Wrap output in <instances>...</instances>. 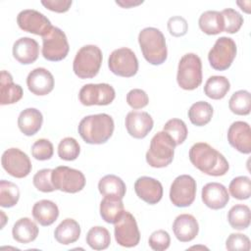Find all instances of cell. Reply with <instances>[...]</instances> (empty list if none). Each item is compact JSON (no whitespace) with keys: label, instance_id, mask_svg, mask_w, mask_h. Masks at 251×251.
Listing matches in <instances>:
<instances>
[{"label":"cell","instance_id":"cell-18","mask_svg":"<svg viewBox=\"0 0 251 251\" xmlns=\"http://www.w3.org/2000/svg\"><path fill=\"white\" fill-rule=\"evenodd\" d=\"M136 195L147 204H157L163 197L162 183L150 176H140L134 182Z\"/></svg>","mask_w":251,"mask_h":251},{"label":"cell","instance_id":"cell-16","mask_svg":"<svg viewBox=\"0 0 251 251\" xmlns=\"http://www.w3.org/2000/svg\"><path fill=\"white\" fill-rule=\"evenodd\" d=\"M228 143L238 152L250 154L251 152V129L246 122L237 121L230 125L227 130Z\"/></svg>","mask_w":251,"mask_h":251},{"label":"cell","instance_id":"cell-32","mask_svg":"<svg viewBox=\"0 0 251 251\" xmlns=\"http://www.w3.org/2000/svg\"><path fill=\"white\" fill-rule=\"evenodd\" d=\"M251 213L247 205L237 204L232 206L227 213V221L229 226L238 230L246 229L250 226Z\"/></svg>","mask_w":251,"mask_h":251},{"label":"cell","instance_id":"cell-8","mask_svg":"<svg viewBox=\"0 0 251 251\" xmlns=\"http://www.w3.org/2000/svg\"><path fill=\"white\" fill-rule=\"evenodd\" d=\"M236 44L232 38L226 36L218 38L208 54L211 67L216 71L227 70L236 56Z\"/></svg>","mask_w":251,"mask_h":251},{"label":"cell","instance_id":"cell-19","mask_svg":"<svg viewBox=\"0 0 251 251\" xmlns=\"http://www.w3.org/2000/svg\"><path fill=\"white\" fill-rule=\"evenodd\" d=\"M26 85L28 90L34 95H47L54 88L53 75L45 68H36L28 74Z\"/></svg>","mask_w":251,"mask_h":251},{"label":"cell","instance_id":"cell-2","mask_svg":"<svg viewBox=\"0 0 251 251\" xmlns=\"http://www.w3.org/2000/svg\"><path fill=\"white\" fill-rule=\"evenodd\" d=\"M114 120L108 114H95L84 117L78 124V133L88 144H103L114 132Z\"/></svg>","mask_w":251,"mask_h":251},{"label":"cell","instance_id":"cell-47","mask_svg":"<svg viewBox=\"0 0 251 251\" xmlns=\"http://www.w3.org/2000/svg\"><path fill=\"white\" fill-rule=\"evenodd\" d=\"M72 0H42L41 4L48 10L56 13H65L72 6Z\"/></svg>","mask_w":251,"mask_h":251},{"label":"cell","instance_id":"cell-1","mask_svg":"<svg viewBox=\"0 0 251 251\" xmlns=\"http://www.w3.org/2000/svg\"><path fill=\"white\" fill-rule=\"evenodd\" d=\"M189 160L195 168L208 176H221L229 169L225 156L205 142H197L191 146Z\"/></svg>","mask_w":251,"mask_h":251},{"label":"cell","instance_id":"cell-23","mask_svg":"<svg viewBox=\"0 0 251 251\" xmlns=\"http://www.w3.org/2000/svg\"><path fill=\"white\" fill-rule=\"evenodd\" d=\"M23 94L22 86L13 82L12 75L7 71H2L0 75V104L17 103L22 99Z\"/></svg>","mask_w":251,"mask_h":251},{"label":"cell","instance_id":"cell-11","mask_svg":"<svg viewBox=\"0 0 251 251\" xmlns=\"http://www.w3.org/2000/svg\"><path fill=\"white\" fill-rule=\"evenodd\" d=\"M115 238L123 247H134L139 243L140 232L135 218L127 211H124L114 226Z\"/></svg>","mask_w":251,"mask_h":251},{"label":"cell","instance_id":"cell-48","mask_svg":"<svg viewBox=\"0 0 251 251\" xmlns=\"http://www.w3.org/2000/svg\"><path fill=\"white\" fill-rule=\"evenodd\" d=\"M118 5H120L123 8H130L133 6H137L139 4H142L143 1H131V0H124V1H116Z\"/></svg>","mask_w":251,"mask_h":251},{"label":"cell","instance_id":"cell-36","mask_svg":"<svg viewBox=\"0 0 251 251\" xmlns=\"http://www.w3.org/2000/svg\"><path fill=\"white\" fill-rule=\"evenodd\" d=\"M20 199V189L15 183L2 179L0 181V205L4 208L15 206Z\"/></svg>","mask_w":251,"mask_h":251},{"label":"cell","instance_id":"cell-15","mask_svg":"<svg viewBox=\"0 0 251 251\" xmlns=\"http://www.w3.org/2000/svg\"><path fill=\"white\" fill-rule=\"evenodd\" d=\"M17 23L21 29L24 31L43 36L52 27L50 21L42 13L26 9L19 13L17 17Z\"/></svg>","mask_w":251,"mask_h":251},{"label":"cell","instance_id":"cell-3","mask_svg":"<svg viewBox=\"0 0 251 251\" xmlns=\"http://www.w3.org/2000/svg\"><path fill=\"white\" fill-rule=\"evenodd\" d=\"M138 43L145 60L151 65H161L168 57L166 39L156 27H145L138 34Z\"/></svg>","mask_w":251,"mask_h":251},{"label":"cell","instance_id":"cell-4","mask_svg":"<svg viewBox=\"0 0 251 251\" xmlns=\"http://www.w3.org/2000/svg\"><path fill=\"white\" fill-rule=\"evenodd\" d=\"M176 143L165 131L157 132L151 139L146 152V162L153 168H165L169 166L175 155Z\"/></svg>","mask_w":251,"mask_h":251},{"label":"cell","instance_id":"cell-39","mask_svg":"<svg viewBox=\"0 0 251 251\" xmlns=\"http://www.w3.org/2000/svg\"><path fill=\"white\" fill-rule=\"evenodd\" d=\"M80 153L78 142L73 137L63 138L58 145V156L65 161L75 160Z\"/></svg>","mask_w":251,"mask_h":251},{"label":"cell","instance_id":"cell-5","mask_svg":"<svg viewBox=\"0 0 251 251\" xmlns=\"http://www.w3.org/2000/svg\"><path fill=\"white\" fill-rule=\"evenodd\" d=\"M102 60V51L98 46L91 44L84 45L77 51L74 59V73L82 79L92 78L98 74Z\"/></svg>","mask_w":251,"mask_h":251},{"label":"cell","instance_id":"cell-33","mask_svg":"<svg viewBox=\"0 0 251 251\" xmlns=\"http://www.w3.org/2000/svg\"><path fill=\"white\" fill-rule=\"evenodd\" d=\"M213 116V107L206 101H198L193 103L188 110V118L196 126L207 125Z\"/></svg>","mask_w":251,"mask_h":251},{"label":"cell","instance_id":"cell-44","mask_svg":"<svg viewBox=\"0 0 251 251\" xmlns=\"http://www.w3.org/2000/svg\"><path fill=\"white\" fill-rule=\"evenodd\" d=\"M226 247L229 251H249L250 239L242 233H230L226 241Z\"/></svg>","mask_w":251,"mask_h":251},{"label":"cell","instance_id":"cell-43","mask_svg":"<svg viewBox=\"0 0 251 251\" xmlns=\"http://www.w3.org/2000/svg\"><path fill=\"white\" fill-rule=\"evenodd\" d=\"M149 246L155 251H164L169 248L171 243L170 234L164 229H158L151 233L148 240Z\"/></svg>","mask_w":251,"mask_h":251},{"label":"cell","instance_id":"cell-28","mask_svg":"<svg viewBox=\"0 0 251 251\" xmlns=\"http://www.w3.org/2000/svg\"><path fill=\"white\" fill-rule=\"evenodd\" d=\"M99 192L103 196L117 197L123 199L126 195V187L124 180L115 175H107L98 182Z\"/></svg>","mask_w":251,"mask_h":251},{"label":"cell","instance_id":"cell-35","mask_svg":"<svg viewBox=\"0 0 251 251\" xmlns=\"http://www.w3.org/2000/svg\"><path fill=\"white\" fill-rule=\"evenodd\" d=\"M86 243L94 250H104L111 243L109 230L104 226H93L86 234Z\"/></svg>","mask_w":251,"mask_h":251},{"label":"cell","instance_id":"cell-12","mask_svg":"<svg viewBox=\"0 0 251 251\" xmlns=\"http://www.w3.org/2000/svg\"><path fill=\"white\" fill-rule=\"evenodd\" d=\"M196 181L188 175H181L175 178L170 189L172 203L180 208L190 206L196 196Z\"/></svg>","mask_w":251,"mask_h":251},{"label":"cell","instance_id":"cell-45","mask_svg":"<svg viewBox=\"0 0 251 251\" xmlns=\"http://www.w3.org/2000/svg\"><path fill=\"white\" fill-rule=\"evenodd\" d=\"M126 102L132 109L137 110L147 106L149 102V98L147 93L144 90L139 88H134L127 92Z\"/></svg>","mask_w":251,"mask_h":251},{"label":"cell","instance_id":"cell-20","mask_svg":"<svg viewBox=\"0 0 251 251\" xmlns=\"http://www.w3.org/2000/svg\"><path fill=\"white\" fill-rule=\"evenodd\" d=\"M204 204L213 210H220L226 206L229 194L225 185L219 182H209L202 188L201 193Z\"/></svg>","mask_w":251,"mask_h":251},{"label":"cell","instance_id":"cell-42","mask_svg":"<svg viewBox=\"0 0 251 251\" xmlns=\"http://www.w3.org/2000/svg\"><path fill=\"white\" fill-rule=\"evenodd\" d=\"M33 185L41 192H52L55 189L52 182V170L42 169L33 176Z\"/></svg>","mask_w":251,"mask_h":251},{"label":"cell","instance_id":"cell-46","mask_svg":"<svg viewBox=\"0 0 251 251\" xmlns=\"http://www.w3.org/2000/svg\"><path fill=\"white\" fill-rule=\"evenodd\" d=\"M187 28L188 25L186 20L180 16L172 17L168 21V30L173 36L180 37L185 35L187 32Z\"/></svg>","mask_w":251,"mask_h":251},{"label":"cell","instance_id":"cell-13","mask_svg":"<svg viewBox=\"0 0 251 251\" xmlns=\"http://www.w3.org/2000/svg\"><path fill=\"white\" fill-rule=\"evenodd\" d=\"M116 96L115 89L108 83H88L78 93V99L84 106H105L111 104Z\"/></svg>","mask_w":251,"mask_h":251},{"label":"cell","instance_id":"cell-17","mask_svg":"<svg viewBox=\"0 0 251 251\" xmlns=\"http://www.w3.org/2000/svg\"><path fill=\"white\" fill-rule=\"evenodd\" d=\"M126 128L130 136L141 139L144 138L153 128L154 122L147 112L131 111L126 117Z\"/></svg>","mask_w":251,"mask_h":251},{"label":"cell","instance_id":"cell-21","mask_svg":"<svg viewBox=\"0 0 251 251\" xmlns=\"http://www.w3.org/2000/svg\"><path fill=\"white\" fill-rule=\"evenodd\" d=\"M173 231L180 242H189L198 234L199 225L194 216L181 214L176 218L173 224Z\"/></svg>","mask_w":251,"mask_h":251},{"label":"cell","instance_id":"cell-49","mask_svg":"<svg viewBox=\"0 0 251 251\" xmlns=\"http://www.w3.org/2000/svg\"><path fill=\"white\" fill-rule=\"evenodd\" d=\"M237 5L240 7L241 10H243L245 13H250V5H251V2L250 1H243V2H240L238 1L237 2Z\"/></svg>","mask_w":251,"mask_h":251},{"label":"cell","instance_id":"cell-34","mask_svg":"<svg viewBox=\"0 0 251 251\" xmlns=\"http://www.w3.org/2000/svg\"><path fill=\"white\" fill-rule=\"evenodd\" d=\"M229 110L239 116L249 115L251 110V95L247 90H238L234 92L228 101Z\"/></svg>","mask_w":251,"mask_h":251},{"label":"cell","instance_id":"cell-31","mask_svg":"<svg viewBox=\"0 0 251 251\" xmlns=\"http://www.w3.org/2000/svg\"><path fill=\"white\" fill-rule=\"evenodd\" d=\"M229 88L230 83L226 76L212 75L207 79L204 85V93L211 99L220 100L226 95Z\"/></svg>","mask_w":251,"mask_h":251},{"label":"cell","instance_id":"cell-10","mask_svg":"<svg viewBox=\"0 0 251 251\" xmlns=\"http://www.w3.org/2000/svg\"><path fill=\"white\" fill-rule=\"evenodd\" d=\"M108 66L116 75L131 77L138 71V60L132 50L126 47L114 50L109 56Z\"/></svg>","mask_w":251,"mask_h":251},{"label":"cell","instance_id":"cell-30","mask_svg":"<svg viewBox=\"0 0 251 251\" xmlns=\"http://www.w3.org/2000/svg\"><path fill=\"white\" fill-rule=\"evenodd\" d=\"M198 25L200 29L208 34H219L224 30V20L221 12L218 11H206L201 14Z\"/></svg>","mask_w":251,"mask_h":251},{"label":"cell","instance_id":"cell-38","mask_svg":"<svg viewBox=\"0 0 251 251\" xmlns=\"http://www.w3.org/2000/svg\"><path fill=\"white\" fill-rule=\"evenodd\" d=\"M230 195L238 200L248 199L251 195V180L249 176H240L234 177L228 186Z\"/></svg>","mask_w":251,"mask_h":251},{"label":"cell","instance_id":"cell-27","mask_svg":"<svg viewBox=\"0 0 251 251\" xmlns=\"http://www.w3.org/2000/svg\"><path fill=\"white\" fill-rule=\"evenodd\" d=\"M38 226L29 218H21L13 226V238L23 244L29 243L36 239L38 235Z\"/></svg>","mask_w":251,"mask_h":251},{"label":"cell","instance_id":"cell-40","mask_svg":"<svg viewBox=\"0 0 251 251\" xmlns=\"http://www.w3.org/2000/svg\"><path fill=\"white\" fill-rule=\"evenodd\" d=\"M221 14L224 20V30L227 33H236L243 24L242 16L230 8L223 10Z\"/></svg>","mask_w":251,"mask_h":251},{"label":"cell","instance_id":"cell-22","mask_svg":"<svg viewBox=\"0 0 251 251\" xmlns=\"http://www.w3.org/2000/svg\"><path fill=\"white\" fill-rule=\"evenodd\" d=\"M39 54V45L30 37H21L13 45L14 58L23 65L34 63Z\"/></svg>","mask_w":251,"mask_h":251},{"label":"cell","instance_id":"cell-25","mask_svg":"<svg viewBox=\"0 0 251 251\" xmlns=\"http://www.w3.org/2000/svg\"><path fill=\"white\" fill-rule=\"evenodd\" d=\"M34 220L43 226H51L59 217L58 206L51 200L43 199L37 201L32 207Z\"/></svg>","mask_w":251,"mask_h":251},{"label":"cell","instance_id":"cell-26","mask_svg":"<svg viewBox=\"0 0 251 251\" xmlns=\"http://www.w3.org/2000/svg\"><path fill=\"white\" fill-rule=\"evenodd\" d=\"M80 236V226L78 223L71 218L63 220L55 228V239L64 245L75 243Z\"/></svg>","mask_w":251,"mask_h":251},{"label":"cell","instance_id":"cell-41","mask_svg":"<svg viewBox=\"0 0 251 251\" xmlns=\"http://www.w3.org/2000/svg\"><path fill=\"white\" fill-rule=\"evenodd\" d=\"M54 153L53 144L45 138H40L36 140L31 146L32 157L39 161H46L51 159Z\"/></svg>","mask_w":251,"mask_h":251},{"label":"cell","instance_id":"cell-7","mask_svg":"<svg viewBox=\"0 0 251 251\" xmlns=\"http://www.w3.org/2000/svg\"><path fill=\"white\" fill-rule=\"evenodd\" d=\"M70 46L65 32L53 26L42 36V56L52 62H58L65 59L69 53Z\"/></svg>","mask_w":251,"mask_h":251},{"label":"cell","instance_id":"cell-29","mask_svg":"<svg viewBox=\"0 0 251 251\" xmlns=\"http://www.w3.org/2000/svg\"><path fill=\"white\" fill-rule=\"evenodd\" d=\"M124 211V203L121 198L104 196L100 203V216L108 224H115Z\"/></svg>","mask_w":251,"mask_h":251},{"label":"cell","instance_id":"cell-24","mask_svg":"<svg viewBox=\"0 0 251 251\" xmlns=\"http://www.w3.org/2000/svg\"><path fill=\"white\" fill-rule=\"evenodd\" d=\"M43 123L41 112L35 108H26L22 111L18 118V126L26 136L34 135L39 131Z\"/></svg>","mask_w":251,"mask_h":251},{"label":"cell","instance_id":"cell-50","mask_svg":"<svg viewBox=\"0 0 251 251\" xmlns=\"http://www.w3.org/2000/svg\"><path fill=\"white\" fill-rule=\"evenodd\" d=\"M0 212H1L2 220H3V221H2V226H1L3 227V226H4V225H5V221H6V220H5V219H6V216H5V214H4V212H3V211H0ZM2 227H1V228H2Z\"/></svg>","mask_w":251,"mask_h":251},{"label":"cell","instance_id":"cell-6","mask_svg":"<svg viewBox=\"0 0 251 251\" xmlns=\"http://www.w3.org/2000/svg\"><path fill=\"white\" fill-rule=\"evenodd\" d=\"M177 84L184 90H193L202 82V62L198 55L187 53L183 55L177 67Z\"/></svg>","mask_w":251,"mask_h":251},{"label":"cell","instance_id":"cell-14","mask_svg":"<svg viewBox=\"0 0 251 251\" xmlns=\"http://www.w3.org/2000/svg\"><path fill=\"white\" fill-rule=\"evenodd\" d=\"M1 163L3 169L17 178L27 176L32 169L28 156L19 148L7 149L2 155Z\"/></svg>","mask_w":251,"mask_h":251},{"label":"cell","instance_id":"cell-9","mask_svg":"<svg viewBox=\"0 0 251 251\" xmlns=\"http://www.w3.org/2000/svg\"><path fill=\"white\" fill-rule=\"evenodd\" d=\"M52 182L56 190L76 193L85 186V176L78 170L59 166L52 170Z\"/></svg>","mask_w":251,"mask_h":251},{"label":"cell","instance_id":"cell-37","mask_svg":"<svg viewBox=\"0 0 251 251\" xmlns=\"http://www.w3.org/2000/svg\"><path fill=\"white\" fill-rule=\"evenodd\" d=\"M163 131L167 132L175 141L176 145L182 144L187 137V126L185 123L180 119L169 120L163 128Z\"/></svg>","mask_w":251,"mask_h":251}]
</instances>
